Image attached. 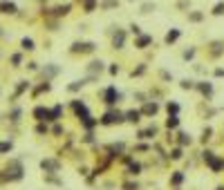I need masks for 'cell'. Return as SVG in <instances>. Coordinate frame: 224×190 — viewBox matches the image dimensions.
Masks as SVG:
<instances>
[{"instance_id": "1", "label": "cell", "mask_w": 224, "mask_h": 190, "mask_svg": "<svg viewBox=\"0 0 224 190\" xmlns=\"http://www.w3.org/2000/svg\"><path fill=\"white\" fill-rule=\"evenodd\" d=\"M0 9H2V14H14V11H16V7L11 2H2V5H0Z\"/></svg>"}, {"instance_id": "2", "label": "cell", "mask_w": 224, "mask_h": 190, "mask_svg": "<svg viewBox=\"0 0 224 190\" xmlns=\"http://www.w3.org/2000/svg\"><path fill=\"white\" fill-rule=\"evenodd\" d=\"M41 165H43V170H56V168H59V165H56L54 161H43Z\"/></svg>"}, {"instance_id": "3", "label": "cell", "mask_w": 224, "mask_h": 190, "mask_svg": "<svg viewBox=\"0 0 224 190\" xmlns=\"http://www.w3.org/2000/svg\"><path fill=\"white\" fill-rule=\"evenodd\" d=\"M177 38H179V31L175 29V31H170L168 36H166V43H173V40H177Z\"/></svg>"}, {"instance_id": "4", "label": "cell", "mask_w": 224, "mask_h": 190, "mask_svg": "<svg viewBox=\"0 0 224 190\" xmlns=\"http://www.w3.org/2000/svg\"><path fill=\"white\" fill-rule=\"evenodd\" d=\"M105 101L108 103H114V90H108L105 92Z\"/></svg>"}, {"instance_id": "5", "label": "cell", "mask_w": 224, "mask_h": 190, "mask_svg": "<svg viewBox=\"0 0 224 190\" xmlns=\"http://www.w3.org/2000/svg\"><path fill=\"white\" fill-rule=\"evenodd\" d=\"M128 121H139V112H128Z\"/></svg>"}, {"instance_id": "6", "label": "cell", "mask_w": 224, "mask_h": 190, "mask_svg": "<svg viewBox=\"0 0 224 190\" xmlns=\"http://www.w3.org/2000/svg\"><path fill=\"white\" fill-rule=\"evenodd\" d=\"M182 179H184V175H182V172H177V175H173V183H182Z\"/></svg>"}, {"instance_id": "7", "label": "cell", "mask_w": 224, "mask_h": 190, "mask_svg": "<svg viewBox=\"0 0 224 190\" xmlns=\"http://www.w3.org/2000/svg\"><path fill=\"white\" fill-rule=\"evenodd\" d=\"M22 47H25V49H34V43H32V40H22Z\"/></svg>"}, {"instance_id": "8", "label": "cell", "mask_w": 224, "mask_h": 190, "mask_svg": "<svg viewBox=\"0 0 224 190\" xmlns=\"http://www.w3.org/2000/svg\"><path fill=\"white\" fill-rule=\"evenodd\" d=\"M146 112L148 114H155V112H157V105H155V103H152V105H146Z\"/></svg>"}, {"instance_id": "9", "label": "cell", "mask_w": 224, "mask_h": 190, "mask_svg": "<svg viewBox=\"0 0 224 190\" xmlns=\"http://www.w3.org/2000/svg\"><path fill=\"white\" fill-rule=\"evenodd\" d=\"M11 150V143H0V152H7Z\"/></svg>"}, {"instance_id": "10", "label": "cell", "mask_w": 224, "mask_h": 190, "mask_svg": "<svg viewBox=\"0 0 224 190\" xmlns=\"http://www.w3.org/2000/svg\"><path fill=\"white\" fill-rule=\"evenodd\" d=\"M175 125H177V116H170L168 119V128H175Z\"/></svg>"}, {"instance_id": "11", "label": "cell", "mask_w": 224, "mask_h": 190, "mask_svg": "<svg viewBox=\"0 0 224 190\" xmlns=\"http://www.w3.org/2000/svg\"><path fill=\"white\" fill-rule=\"evenodd\" d=\"M130 175H139V165H137V163L130 165Z\"/></svg>"}, {"instance_id": "12", "label": "cell", "mask_w": 224, "mask_h": 190, "mask_svg": "<svg viewBox=\"0 0 224 190\" xmlns=\"http://www.w3.org/2000/svg\"><path fill=\"white\" fill-rule=\"evenodd\" d=\"M213 14H217V16H220V14H224V5H217V7H215V11H213Z\"/></svg>"}, {"instance_id": "13", "label": "cell", "mask_w": 224, "mask_h": 190, "mask_svg": "<svg viewBox=\"0 0 224 190\" xmlns=\"http://www.w3.org/2000/svg\"><path fill=\"white\" fill-rule=\"evenodd\" d=\"M177 110H179V107H177V103H170V105H168V112H177Z\"/></svg>"}, {"instance_id": "14", "label": "cell", "mask_w": 224, "mask_h": 190, "mask_svg": "<svg viewBox=\"0 0 224 190\" xmlns=\"http://www.w3.org/2000/svg\"><path fill=\"white\" fill-rule=\"evenodd\" d=\"M125 190H137V183H125Z\"/></svg>"}, {"instance_id": "15", "label": "cell", "mask_w": 224, "mask_h": 190, "mask_svg": "<svg viewBox=\"0 0 224 190\" xmlns=\"http://www.w3.org/2000/svg\"><path fill=\"white\" fill-rule=\"evenodd\" d=\"M182 157V150H173V159H179Z\"/></svg>"}, {"instance_id": "16", "label": "cell", "mask_w": 224, "mask_h": 190, "mask_svg": "<svg viewBox=\"0 0 224 190\" xmlns=\"http://www.w3.org/2000/svg\"><path fill=\"white\" fill-rule=\"evenodd\" d=\"M217 190H224V188H217Z\"/></svg>"}]
</instances>
